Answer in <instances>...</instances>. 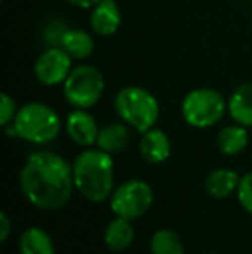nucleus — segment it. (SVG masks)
Wrapping results in <instances>:
<instances>
[{
	"instance_id": "12",
	"label": "nucleus",
	"mask_w": 252,
	"mask_h": 254,
	"mask_svg": "<svg viewBox=\"0 0 252 254\" xmlns=\"http://www.w3.org/2000/svg\"><path fill=\"white\" fill-rule=\"evenodd\" d=\"M240 177L237 171L228 168H219L207 175L204 182L205 192L214 199H225L239 189Z\"/></svg>"
},
{
	"instance_id": "5",
	"label": "nucleus",
	"mask_w": 252,
	"mask_h": 254,
	"mask_svg": "<svg viewBox=\"0 0 252 254\" xmlns=\"http://www.w3.org/2000/svg\"><path fill=\"white\" fill-rule=\"evenodd\" d=\"M62 87L64 97L71 106H74L76 109H88L101 101L105 83L104 76L97 67L90 64H81L71 69Z\"/></svg>"
},
{
	"instance_id": "17",
	"label": "nucleus",
	"mask_w": 252,
	"mask_h": 254,
	"mask_svg": "<svg viewBox=\"0 0 252 254\" xmlns=\"http://www.w3.org/2000/svg\"><path fill=\"white\" fill-rule=\"evenodd\" d=\"M61 47L73 59H87L94 52V38L81 30H66L61 37Z\"/></svg>"
},
{
	"instance_id": "9",
	"label": "nucleus",
	"mask_w": 252,
	"mask_h": 254,
	"mask_svg": "<svg viewBox=\"0 0 252 254\" xmlns=\"http://www.w3.org/2000/svg\"><path fill=\"white\" fill-rule=\"evenodd\" d=\"M66 131L74 144L81 147H92L97 144V137L101 128L90 113L85 109H74L66 120Z\"/></svg>"
},
{
	"instance_id": "3",
	"label": "nucleus",
	"mask_w": 252,
	"mask_h": 254,
	"mask_svg": "<svg viewBox=\"0 0 252 254\" xmlns=\"http://www.w3.org/2000/svg\"><path fill=\"white\" fill-rule=\"evenodd\" d=\"M17 137L31 144H50L61 131V118L50 106L42 102H28L14 118Z\"/></svg>"
},
{
	"instance_id": "13",
	"label": "nucleus",
	"mask_w": 252,
	"mask_h": 254,
	"mask_svg": "<svg viewBox=\"0 0 252 254\" xmlns=\"http://www.w3.org/2000/svg\"><path fill=\"white\" fill-rule=\"evenodd\" d=\"M228 113L235 123L252 127V83H244L232 94L228 101Z\"/></svg>"
},
{
	"instance_id": "14",
	"label": "nucleus",
	"mask_w": 252,
	"mask_h": 254,
	"mask_svg": "<svg viewBox=\"0 0 252 254\" xmlns=\"http://www.w3.org/2000/svg\"><path fill=\"white\" fill-rule=\"evenodd\" d=\"M130 144V131L123 123H111L101 128L97 137V147L104 152L118 154Z\"/></svg>"
},
{
	"instance_id": "15",
	"label": "nucleus",
	"mask_w": 252,
	"mask_h": 254,
	"mask_svg": "<svg viewBox=\"0 0 252 254\" xmlns=\"http://www.w3.org/2000/svg\"><path fill=\"white\" fill-rule=\"evenodd\" d=\"M135 239V230L130 220L121 216H116L112 221H109L105 228L104 241L105 246L112 251H125L131 246Z\"/></svg>"
},
{
	"instance_id": "18",
	"label": "nucleus",
	"mask_w": 252,
	"mask_h": 254,
	"mask_svg": "<svg viewBox=\"0 0 252 254\" xmlns=\"http://www.w3.org/2000/svg\"><path fill=\"white\" fill-rule=\"evenodd\" d=\"M247 144H249L247 127L239 123L225 127L218 135V147L226 156H237L247 147Z\"/></svg>"
},
{
	"instance_id": "7",
	"label": "nucleus",
	"mask_w": 252,
	"mask_h": 254,
	"mask_svg": "<svg viewBox=\"0 0 252 254\" xmlns=\"http://www.w3.org/2000/svg\"><path fill=\"white\" fill-rule=\"evenodd\" d=\"M154 202L152 187L144 180H128L111 194V211L133 221L144 216Z\"/></svg>"
},
{
	"instance_id": "23",
	"label": "nucleus",
	"mask_w": 252,
	"mask_h": 254,
	"mask_svg": "<svg viewBox=\"0 0 252 254\" xmlns=\"http://www.w3.org/2000/svg\"><path fill=\"white\" fill-rule=\"evenodd\" d=\"M66 2H69L71 5L80 7V9H94V7L97 5L99 2H102V0H66Z\"/></svg>"
},
{
	"instance_id": "19",
	"label": "nucleus",
	"mask_w": 252,
	"mask_h": 254,
	"mask_svg": "<svg viewBox=\"0 0 252 254\" xmlns=\"http://www.w3.org/2000/svg\"><path fill=\"white\" fill-rule=\"evenodd\" d=\"M151 253L152 254H185V248L175 230L161 228L151 239Z\"/></svg>"
},
{
	"instance_id": "11",
	"label": "nucleus",
	"mask_w": 252,
	"mask_h": 254,
	"mask_svg": "<svg viewBox=\"0 0 252 254\" xmlns=\"http://www.w3.org/2000/svg\"><path fill=\"white\" fill-rule=\"evenodd\" d=\"M140 154L151 164L164 163L171 154L169 137L159 128H151V130L144 131L140 138Z\"/></svg>"
},
{
	"instance_id": "10",
	"label": "nucleus",
	"mask_w": 252,
	"mask_h": 254,
	"mask_svg": "<svg viewBox=\"0 0 252 254\" xmlns=\"http://www.w3.org/2000/svg\"><path fill=\"white\" fill-rule=\"evenodd\" d=\"M92 30L102 37L114 35L121 24V10L116 0H102L92 9L90 16Z\"/></svg>"
},
{
	"instance_id": "21",
	"label": "nucleus",
	"mask_w": 252,
	"mask_h": 254,
	"mask_svg": "<svg viewBox=\"0 0 252 254\" xmlns=\"http://www.w3.org/2000/svg\"><path fill=\"white\" fill-rule=\"evenodd\" d=\"M17 111L19 109L16 107V102H14V99L9 94L0 95V125L2 127H7L10 121H14Z\"/></svg>"
},
{
	"instance_id": "8",
	"label": "nucleus",
	"mask_w": 252,
	"mask_h": 254,
	"mask_svg": "<svg viewBox=\"0 0 252 254\" xmlns=\"http://www.w3.org/2000/svg\"><path fill=\"white\" fill-rule=\"evenodd\" d=\"M71 73V56L62 47L47 49L35 63V76L42 85L64 83Z\"/></svg>"
},
{
	"instance_id": "22",
	"label": "nucleus",
	"mask_w": 252,
	"mask_h": 254,
	"mask_svg": "<svg viewBox=\"0 0 252 254\" xmlns=\"http://www.w3.org/2000/svg\"><path fill=\"white\" fill-rule=\"evenodd\" d=\"M10 234V220L5 213L0 214V242H5Z\"/></svg>"
},
{
	"instance_id": "4",
	"label": "nucleus",
	"mask_w": 252,
	"mask_h": 254,
	"mask_svg": "<svg viewBox=\"0 0 252 254\" xmlns=\"http://www.w3.org/2000/svg\"><path fill=\"white\" fill-rule=\"evenodd\" d=\"M114 107L119 118L140 133L154 128L161 113L157 99L137 85L121 88L114 99Z\"/></svg>"
},
{
	"instance_id": "20",
	"label": "nucleus",
	"mask_w": 252,
	"mask_h": 254,
	"mask_svg": "<svg viewBox=\"0 0 252 254\" xmlns=\"http://www.w3.org/2000/svg\"><path fill=\"white\" fill-rule=\"evenodd\" d=\"M237 197H239V202L242 204L244 209L252 214V171L240 178L239 189H237Z\"/></svg>"
},
{
	"instance_id": "1",
	"label": "nucleus",
	"mask_w": 252,
	"mask_h": 254,
	"mask_svg": "<svg viewBox=\"0 0 252 254\" xmlns=\"http://www.w3.org/2000/svg\"><path fill=\"white\" fill-rule=\"evenodd\" d=\"M21 190L33 206L45 211L62 207L74 190L73 166L50 151L33 152L19 175Z\"/></svg>"
},
{
	"instance_id": "2",
	"label": "nucleus",
	"mask_w": 252,
	"mask_h": 254,
	"mask_svg": "<svg viewBox=\"0 0 252 254\" xmlns=\"http://www.w3.org/2000/svg\"><path fill=\"white\" fill-rule=\"evenodd\" d=\"M74 189L90 202H104L114 192V163L109 152L87 149L73 163Z\"/></svg>"
},
{
	"instance_id": "6",
	"label": "nucleus",
	"mask_w": 252,
	"mask_h": 254,
	"mask_svg": "<svg viewBox=\"0 0 252 254\" xmlns=\"http://www.w3.org/2000/svg\"><path fill=\"white\" fill-rule=\"evenodd\" d=\"M228 104L214 88H195L189 92L182 102V116L190 127L209 128L225 114Z\"/></svg>"
},
{
	"instance_id": "16",
	"label": "nucleus",
	"mask_w": 252,
	"mask_h": 254,
	"mask_svg": "<svg viewBox=\"0 0 252 254\" xmlns=\"http://www.w3.org/2000/svg\"><path fill=\"white\" fill-rule=\"evenodd\" d=\"M21 254H55L54 242L50 235L38 227H31L21 234L19 237Z\"/></svg>"
}]
</instances>
